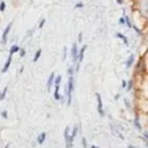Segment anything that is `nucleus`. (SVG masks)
<instances>
[{"instance_id": "obj_1", "label": "nucleus", "mask_w": 148, "mask_h": 148, "mask_svg": "<svg viewBox=\"0 0 148 148\" xmlns=\"http://www.w3.org/2000/svg\"><path fill=\"white\" fill-rule=\"evenodd\" d=\"M74 89V79L73 75H69V80H68V87H67V97H68V104H71L72 102V92Z\"/></svg>"}, {"instance_id": "obj_2", "label": "nucleus", "mask_w": 148, "mask_h": 148, "mask_svg": "<svg viewBox=\"0 0 148 148\" xmlns=\"http://www.w3.org/2000/svg\"><path fill=\"white\" fill-rule=\"evenodd\" d=\"M96 98H97V110H98V113H99L101 116H104L103 104H102V98H101L99 94H96Z\"/></svg>"}, {"instance_id": "obj_3", "label": "nucleus", "mask_w": 148, "mask_h": 148, "mask_svg": "<svg viewBox=\"0 0 148 148\" xmlns=\"http://www.w3.org/2000/svg\"><path fill=\"white\" fill-rule=\"evenodd\" d=\"M77 54H79V51H77V45L74 43L73 46H72V51H71V56H72V59H73V62H75L77 60Z\"/></svg>"}, {"instance_id": "obj_4", "label": "nucleus", "mask_w": 148, "mask_h": 148, "mask_svg": "<svg viewBox=\"0 0 148 148\" xmlns=\"http://www.w3.org/2000/svg\"><path fill=\"white\" fill-rule=\"evenodd\" d=\"M12 24H13V22H10V23L5 28V30H3V32H2V42H3V43H6V42H7V36H8V32L10 31Z\"/></svg>"}, {"instance_id": "obj_5", "label": "nucleus", "mask_w": 148, "mask_h": 148, "mask_svg": "<svg viewBox=\"0 0 148 148\" xmlns=\"http://www.w3.org/2000/svg\"><path fill=\"white\" fill-rule=\"evenodd\" d=\"M86 49H87V46H86V45H83V47L80 50V52H79V54H77V62H79V64H80V62L82 61V59H83V54H84ZM79 64L76 65V69H79Z\"/></svg>"}, {"instance_id": "obj_6", "label": "nucleus", "mask_w": 148, "mask_h": 148, "mask_svg": "<svg viewBox=\"0 0 148 148\" xmlns=\"http://www.w3.org/2000/svg\"><path fill=\"white\" fill-rule=\"evenodd\" d=\"M12 56H13V54H10V53H9V57H8V59H7L6 64H5L3 68H2V73H6V72H7V69H8L9 65H10V62H12Z\"/></svg>"}, {"instance_id": "obj_7", "label": "nucleus", "mask_w": 148, "mask_h": 148, "mask_svg": "<svg viewBox=\"0 0 148 148\" xmlns=\"http://www.w3.org/2000/svg\"><path fill=\"white\" fill-rule=\"evenodd\" d=\"M53 80H54V73L52 72V73H51V75H50V77H49V80H47V90H50V89H51L52 83H53Z\"/></svg>"}, {"instance_id": "obj_8", "label": "nucleus", "mask_w": 148, "mask_h": 148, "mask_svg": "<svg viewBox=\"0 0 148 148\" xmlns=\"http://www.w3.org/2000/svg\"><path fill=\"white\" fill-rule=\"evenodd\" d=\"M45 139H46V133H40L39 135H38V138H37V142L39 143V145H42L44 141H45Z\"/></svg>"}, {"instance_id": "obj_9", "label": "nucleus", "mask_w": 148, "mask_h": 148, "mask_svg": "<svg viewBox=\"0 0 148 148\" xmlns=\"http://www.w3.org/2000/svg\"><path fill=\"white\" fill-rule=\"evenodd\" d=\"M133 61H134V56H133V54H131V56H130V58L127 59V62H126V67H127V68H130V67L133 65Z\"/></svg>"}, {"instance_id": "obj_10", "label": "nucleus", "mask_w": 148, "mask_h": 148, "mask_svg": "<svg viewBox=\"0 0 148 148\" xmlns=\"http://www.w3.org/2000/svg\"><path fill=\"white\" fill-rule=\"evenodd\" d=\"M134 125H135V128L138 131H141V125H140V121H139L138 117H135V119H134Z\"/></svg>"}, {"instance_id": "obj_11", "label": "nucleus", "mask_w": 148, "mask_h": 148, "mask_svg": "<svg viewBox=\"0 0 148 148\" xmlns=\"http://www.w3.org/2000/svg\"><path fill=\"white\" fill-rule=\"evenodd\" d=\"M76 134H77V126L75 125V126L73 127V131H72V134H69V136H71V139H74V138L76 136Z\"/></svg>"}, {"instance_id": "obj_12", "label": "nucleus", "mask_w": 148, "mask_h": 148, "mask_svg": "<svg viewBox=\"0 0 148 148\" xmlns=\"http://www.w3.org/2000/svg\"><path fill=\"white\" fill-rule=\"evenodd\" d=\"M18 51H20V46H17V45H13L10 47V54H14L15 52H18Z\"/></svg>"}, {"instance_id": "obj_13", "label": "nucleus", "mask_w": 148, "mask_h": 148, "mask_svg": "<svg viewBox=\"0 0 148 148\" xmlns=\"http://www.w3.org/2000/svg\"><path fill=\"white\" fill-rule=\"evenodd\" d=\"M59 86L60 84H56V90H54V98L56 99H59L60 96H59Z\"/></svg>"}, {"instance_id": "obj_14", "label": "nucleus", "mask_w": 148, "mask_h": 148, "mask_svg": "<svg viewBox=\"0 0 148 148\" xmlns=\"http://www.w3.org/2000/svg\"><path fill=\"white\" fill-rule=\"evenodd\" d=\"M40 53H42V50H38V51L36 52V54H35V57H34V62H36V61L38 60V58L40 57Z\"/></svg>"}, {"instance_id": "obj_15", "label": "nucleus", "mask_w": 148, "mask_h": 148, "mask_svg": "<svg viewBox=\"0 0 148 148\" xmlns=\"http://www.w3.org/2000/svg\"><path fill=\"white\" fill-rule=\"evenodd\" d=\"M117 37H118V38H121V39L124 40V43H125V44H127V43H128V42H127V38H126L124 35H121V34H119V32H118V34H117Z\"/></svg>"}, {"instance_id": "obj_16", "label": "nucleus", "mask_w": 148, "mask_h": 148, "mask_svg": "<svg viewBox=\"0 0 148 148\" xmlns=\"http://www.w3.org/2000/svg\"><path fill=\"white\" fill-rule=\"evenodd\" d=\"M6 92H7V87H5V89H3V90L0 92V101L5 98V96H6Z\"/></svg>"}, {"instance_id": "obj_17", "label": "nucleus", "mask_w": 148, "mask_h": 148, "mask_svg": "<svg viewBox=\"0 0 148 148\" xmlns=\"http://www.w3.org/2000/svg\"><path fill=\"white\" fill-rule=\"evenodd\" d=\"M53 81H54V84H60V82H61V76L58 75V76L56 77V80H53Z\"/></svg>"}, {"instance_id": "obj_18", "label": "nucleus", "mask_w": 148, "mask_h": 148, "mask_svg": "<svg viewBox=\"0 0 148 148\" xmlns=\"http://www.w3.org/2000/svg\"><path fill=\"white\" fill-rule=\"evenodd\" d=\"M5 7H6L5 2H3V1H1V3H0V10H1V12H3V10H5Z\"/></svg>"}, {"instance_id": "obj_19", "label": "nucleus", "mask_w": 148, "mask_h": 148, "mask_svg": "<svg viewBox=\"0 0 148 148\" xmlns=\"http://www.w3.org/2000/svg\"><path fill=\"white\" fill-rule=\"evenodd\" d=\"M125 20H126V23H127V25H128L130 28H132V24H131V22H130V18H128V17H125Z\"/></svg>"}, {"instance_id": "obj_20", "label": "nucleus", "mask_w": 148, "mask_h": 148, "mask_svg": "<svg viewBox=\"0 0 148 148\" xmlns=\"http://www.w3.org/2000/svg\"><path fill=\"white\" fill-rule=\"evenodd\" d=\"M82 145H83L84 148H87V143H86V139L84 138H82Z\"/></svg>"}, {"instance_id": "obj_21", "label": "nucleus", "mask_w": 148, "mask_h": 148, "mask_svg": "<svg viewBox=\"0 0 148 148\" xmlns=\"http://www.w3.org/2000/svg\"><path fill=\"white\" fill-rule=\"evenodd\" d=\"M44 23H45V20H44V18H43V20H42V21H40V23H39V28H42V27H43V24H44Z\"/></svg>"}, {"instance_id": "obj_22", "label": "nucleus", "mask_w": 148, "mask_h": 148, "mask_svg": "<svg viewBox=\"0 0 148 148\" xmlns=\"http://www.w3.org/2000/svg\"><path fill=\"white\" fill-rule=\"evenodd\" d=\"M131 88H132V81H130V82H128V86H127V90H130Z\"/></svg>"}, {"instance_id": "obj_23", "label": "nucleus", "mask_w": 148, "mask_h": 148, "mask_svg": "<svg viewBox=\"0 0 148 148\" xmlns=\"http://www.w3.org/2000/svg\"><path fill=\"white\" fill-rule=\"evenodd\" d=\"M119 23H120V24H124V23H125V20H124L123 17H121V18L119 20Z\"/></svg>"}, {"instance_id": "obj_24", "label": "nucleus", "mask_w": 148, "mask_h": 148, "mask_svg": "<svg viewBox=\"0 0 148 148\" xmlns=\"http://www.w3.org/2000/svg\"><path fill=\"white\" fill-rule=\"evenodd\" d=\"M1 114H2V117H3V118H7V112H6V111H3Z\"/></svg>"}, {"instance_id": "obj_25", "label": "nucleus", "mask_w": 148, "mask_h": 148, "mask_svg": "<svg viewBox=\"0 0 148 148\" xmlns=\"http://www.w3.org/2000/svg\"><path fill=\"white\" fill-rule=\"evenodd\" d=\"M24 53H25V52H24V50H21V52H20V56H21V57H23V56H24Z\"/></svg>"}, {"instance_id": "obj_26", "label": "nucleus", "mask_w": 148, "mask_h": 148, "mask_svg": "<svg viewBox=\"0 0 148 148\" xmlns=\"http://www.w3.org/2000/svg\"><path fill=\"white\" fill-rule=\"evenodd\" d=\"M81 40H82V34L79 35V42H81Z\"/></svg>"}, {"instance_id": "obj_27", "label": "nucleus", "mask_w": 148, "mask_h": 148, "mask_svg": "<svg viewBox=\"0 0 148 148\" xmlns=\"http://www.w3.org/2000/svg\"><path fill=\"white\" fill-rule=\"evenodd\" d=\"M125 104H126L127 108H130V104H128V101H127V99H125Z\"/></svg>"}, {"instance_id": "obj_28", "label": "nucleus", "mask_w": 148, "mask_h": 148, "mask_svg": "<svg viewBox=\"0 0 148 148\" xmlns=\"http://www.w3.org/2000/svg\"><path fill=\"white\" fill-rule=\"evenodd\" d=\"M82 6H83V3H77L76 5V7H82Z\"/></svg>"}, {"instance_id": "obj_29", "label": "nucleus", "mask_w": 148, "mask_h": 148, "mask_svg": "<svg viewBox=\"0 0 148 148\" xmlns=\"http://www.w3.org/2000/svg\"><path fill=\"white\" fill-rule=\"evenodd\" d=\"M123 87H126V81H123Z\"/></svg>"}, {"instance_id": "obj_30", "label": "nucleus", "mask_w": 148, "mask_h": 148, "mask_svg": "<svg viewBox=\"0 0 148 148\" xmlns=\"http://www.w3.org/2000/svg\"><path fill=\"white\" fill-rule=\"evenodd\" d=\"M117 2H118V3H121V2H123V0H117Z\"/></svg>"}, {"instance_id": "obj_31", "label": "nucleus", "mask_w": 148, "mask_h": 148, "mask_svg": "<svg viewBox=\"0 0 148 148\" xmlns=\"http://www.w3.org/2000/svg\"><path fill=\"white\" fill-rule=\"evenodd\" d=\"M90 148H98V147H97V146H91Z\"/></svg>"}, {"instance_id": "obj_32", "label": "nucleus", "mask_w": 148, "mask_h": 148, "mask_svg": "<svg viewBox=\"0 0 148 148\" xmlns=\"http://www.w3.org/2000/svg\"><path fill=\"white\" fill-rule=\"evenodd\" d=\"M127 148H134V147H133V146H128Z\"/></svg>"}]
</instances>
